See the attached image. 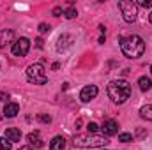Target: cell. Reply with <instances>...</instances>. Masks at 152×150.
<instances>
[{
	"label": "cell",
	"mask_w": 152,
	"mask_h": 150,
	"mask_svg": "<svg viewBox=\"0 0 152 150\" xmlns=\"http://www.w3.org/2000/svg\"><path fill=\"white\" fill-rule=\"evenodd\" d=\"M120 50L127 58H140L145 53V42L140 36L120 37Z\"/></svg>",
	"instance_id": "1"
},
{
	"label": "cell",
	"mask_w": 152,
	"mask_h": 150,
	"mask_svg": "<svg viewBox=\"0 0 152 150\" xmlns=\"http://www.w3.org/2000/svg\"><path fill=\"white\" fill-rule=\"evenodd\" d=\"M108 95H110V99L117 103V104H122V103H126L127 99H129V95H131V85L126 81V79H113V81H110V85H108Z\"/></svg>",
	"instance_id": "2"
},
{
	"label": "cell",
	"mask_w": 152,
	"mask_h": 150,
	"mask_svg": "<svg viewBox=\"0 0 152 150\" xmlns=\"http://www.w3.org/2000/svg\"><path fill=\"white\" fill-rule=\"evenodd\" d=\"M75 143L76 147H81V149H96V147H104L110 143V140L103 134H78L75 136Z\"/></svg>",
	"instance_id": "3"
},
{
	"label": "cell",
	"mask_w": 152,
	"mask_h": 150,
	"mask_svg": "<svg viewBox=\"0 0 152 150\" xmlns=\"http://www.w3.org/2000/svg\"><path fill=\"white\" fill-rule=\"evenodd\" d=\"M27 79L34 85H44L48 81V76L44 74V66L42 64H32L27 69Z\"/></svg>",
	"instance_id": "4"
},
{
	"label": "cell",
	"mask_w": 152,
	"mask_h": 150,
	"mask_svg": "<svg viewBox=\"0 0 152 150\" xmlns=\"http://www.w3.org/2000/svg\"><path fill=\"white\" fill-rule=\"evenodd\" d=\"M118 9L122 11L124 21H127V23L136 21V18H138V7H136L134 2H131V0H120L118 2Z\"/></svg>",
	"instance_id": "5"
},
{
	"label": "cell",
	"mask_w": 152,
	"mask_h": 150,
	"mask_svg": "<svg viewBox=\"0 0 152 150\" xmlns=\"http://www.w3.org/2000/svg\"><path fill=\"white\" fill-rule=\"evenodd\" d=\"M28 50H30V41L27 37H20L18 41H14L12 48H11V51H12L14 57H25L28 53Z\"/></svg>",
	"instance_id": "6"
},
{
	"label": "cell",
	"mask_w": 152,
	"mask_h": 150,
	"mask_svg": "<svg viewBox=\"0 0 152 150\" xmlns=\"http://www.w3.org/2000/svg\"><path fill=\"white\" fill-rule=\"evenodd\" d=\"M96 95H97V87H96V85H87V87H83L81 92H80V99H81L83 103H88V101L96 99Z\"/></svg>",
	"instance_id": "7"
},
{
	"label": "cell",
	"mask_w": 152,
	"mask_h": 150,
	"mask_svg": "<svg viewBox=\"0 0 152 150\" xmlns=\"http://www.w3.org/2000/svg\"><path fill=\"white\" fill-rule=\"evenodd\" d=\"M103 134L108 138V136H113L118 133V124L115 122V120H104V124H103Z\"/></svg>",
	"instance_id": "8"
},
{
	"label": "cell",
	"mask_w": 152,
	"mask_h": 150,
	"mask_svg": "<svg viewBox=\"0 0 152 150\" xmlns=\"http://www.w3.org/2000/svg\"><path fill=\"white\" fill-rule=\"evenodd\" d=\"M14 41V32L11 28H5V30H0V48H5L9 42Z\"/></svg>",
	"instance_id": "9"
},
{
	"label": "cell",
	"mask_w": 152,
	"mask_h": 150,
	"mask_svg": "<svg viewBox=\"0 0 152 150\" xmlns=\"http://www.w3.org/2000/svg\"><path fill=\"white\" fill-rule=\"evenodd\" d=\"M27 140H28L30 147H34V149H41V147L44 145V141H42V138H41L39 131H34V133H30V134L27 136Z\"/></svg>",
	"instance_id": "10"
},
{
	"label": "cell",
	"mask_w": 152,
	"mask_h": 150,
	"mask_svg": "<svg viewBox=\"0 0 152 150\" xmlns=\"http://www.w3.org/2000/svg\"><path fill=\"white\" fill-rule=\"evenodd\" d=\"M18 113H20V106H18L16 103H5V106H4V115H5V117L12 118V117H16Z\"/></svg>",
	"instance_id": "11"
},
{
	"label": "cell",
	"mask_w": 152,
	"mask_h": 150,
	"mask_svg": "<svg viewBox=\"0 0 152 150\" xmlns=\"http://www.w3.org/2000/svg\"><path fill=\"white\" fill-rule=\"evenodd\" d=\"M5 140H9L11 143L12 141H20L21 140V131L20 129H14V127L5 129Z\"/></svg>",
	"instance_id": "12"
},
{
	"label": "cell",
	"mask_w": 152,
	"mask_h": 150,
	"mask_svg": "<svg viewBox=\"0 0 152 150\" xmlns=\"http://www.w3.org/2000/svg\"><path fill=\"white\" fill-rule=\"evenodd\" d=\"M64 147H66V140L62 136H55L50 143V150H64Z\"/></svg>",
	"instance_id": "13"
},
{
	"label": "cell",
	"mask_w": 152,
	"mask_h": 150,
	"mask_svg": "<svg viewBox=\"0 0 152 150\" xmlns=\"http://www.w3.org/2000/svg\"><path fill=\"white\" fill-rule=\"evenodd\" d=\"M138 85H140V90L142 92H147V90L152 88V81H151V78H147V76H142L138 79Z\"/></svg>",
	"instance_id": "14"
},
{
	"label": "cell",
	"mask_w": 152,
	"mask_h": 150,
	"mask_svg": "<svg viewBox=\"0 0 152 150\" xmlns=\"http://www.w3.org/2000/svg\"><path fill=\"white\" fill-rule=\"evenodd\" d=\"M140 115H142V118H145V120H151V122H152V104L143 106V108L140 110Z\"/></svg>",
	"instance_id": "15"
},
{
	"label": "cell",
	"mask_w": 152,
	"mask_h": 150,
	"mask_svg": "<svg viewBox=\"0 0 152 150\" xmlns=\"http://www.w3.org/2000/svg\"><path fill=\"white\" fill-rule=\"evenodd\" d=\"M118 141H122V143H129V141H133V134H129V133H122V134H118Z\"/></svg>",
	"instance_id": "16"
},
{
	"label": "cell",
	"mask_w": 152,
	"mask_h": 150,
	"mask_svg": "<svg viewBox=\"0 0 152 150\" xmlns=\"http://www.w3.org/2000/svg\"><path fill=\"white\" fill-rule=\"evenodd\" d=\"M64 16H66L67 20H73V18H76V16H78V11H76L75 7H71V9H67V11L64 12Z\"/></svg>",
	"instance_id": "17"
},
{
	"label": "cell",
	"mask_w": 152,
	"mask_h": 150,
	"mask_svg": "<svg viewBox=\"0 0 152 150\" xmlns=\"http://www.w3.org/2000/svg\"><path fill=\"white\" fill-rule=\"evenodd\" d=\"M0 150H11V141L5 138H0Z\"/></svg>",
	"instance_id": "18"
},
{
	"label": "cell",
	"mask_w": 152,
	"mask_h": 150,
	"mask_svg": "<svg viewBox=\"0 0 152 150\" xmlns=\"http://www.w3.org/2000/svg\"><path fill=\"white\" fill-rule=\"evenodd\" d=\"M37 30H39V34H48V32L51 30V27H50V25H46V23H41Z\"/></svg>",
	"instance_id": "19"
},
{
	"label": "cell",
	"mask_w": 152,
	"mask_h": 150,
	"mask_svg": "<svg viewBox=\"0 0 152 150\" xmlns=\"http://www.w3.org/2000/svg\"><path fill=\"white\" fill-rule=\"evenodd\" d=\"M87 129H88V133H92V134H96V133H97V129H99V125H97L96 122H90V124L87 125Z\"/></svg>",
	"instance_id": "20"
},
{
	"label": "cell",
	"mask_w": 152,
	"mask_h": 150,
	"mask_svg": "<svg viewBox=\"0 0 152 150\" xmlns=\"http://www.w3.org/2000/svg\"><path fill=\"white\" fill-rule=\"evenodd\" d=\"M39 122H44V124H50L51 122V117L50 115H44V113H41V115H37Z\"/></svg>",
	"instance_id": "21"
},
{
	"label": "cell",
	"mask_w": 152,
	"mask_h": 150,
	"mask_svg": "<svg viewBox=\"0 0 152 150\" xmlns=\"http://www.w3.org/2000/svg\"><path fill=\"white\" fill-rule=\"evenodd\" d=\"M138 5H142V7H152V0H140Z\"/></svg>",
	"instance_id": "22"
},
{
	"label": "cell",
	"mask_w": 152,
	"mask_h": 150,
	"mask_svg": "<svg viewBox=\"0 0 152 150\" xmlns=\"http://www.w3.org/2000/svg\"><path fill=\"white\" fill-rule=\"evenodd\" d=\"M60 14H64L62 9H60V7H55V9H53V16H60Z\"/></svg>",
	"instance_id": "23"
},
{
	"label": "cell",
	"mask_w": 152,
	"mask_h": 150,
	"mask_svg": "<svg viewBox=\"0 0 152 150\" xmlns=\"http://www.w3.org/2000/svg\"><path fill=\"white\" fill-rule=\"evenodd\" d=\"M36 46H37V48H42V46H44V42H42V39L41 37L36 39Z\"/></svg>",
	"instance_id": "24"
},
{
	"label": "cell",
	"mask_w": 152,
	"mask_h": 150,
	"mask_svg": "<svg viewBox=\"0 0 152 150\" xmlns=\"http://www.w3.org/2000/svg\"><path fill=\"white\" fill-rule=\"evenodd\" d=\"M7 97H9V95H7V94H5V92H0V101H5V99H7Z\"/></svg>",
	"instance_id": "25"
},
{
	"label": "cell",
	"mask_w": 152,
	"mask_h": 150,
	"mask_svg": "<svg viewBox=\"0 0 152 150\" xmlns=\"http://www.w3.org/2000/svg\"><path fill=\"white\" fill-rule=\"evenodd\" d=\"M18 150H32V147H20Z\"/></svg>",
	"instance_id": "26"
},
{
	"label": "cell",
	"mask_w": 152,
	"mask_h": 150,
	"mask_svg": "<svg viewBox=\"0 0 152 150\" xmlns=\"http://www.w3.org/2000/svg\"><path fill=\"white\" fill-rule=\"evenodd\" d=\"M149 21H151V23H152V12H151V16H149Z\"/></svg>",
	"instance_id": "27"
},
{
	"label": "cell",
	"mask_w": 152,
	"mask_h": 150,
	"mask_svg": "<svg viewBox=\"0 0 152 150\" xmlns=\"http://www.w3.org/2000/svg\"><path fill=\"white\" fill-rule=\"evenodd\" d=\"M151 73H152V66H151Z\"/></svg>",
	"instance_id": "28"
},
{
	"label": "cell",
	"mask_w": 152,
	"mask_h": 150,
	"mask_svg": "<svg viewBox=\"0 0 152 150\" xmlns=\"http://www.w3.org/2000/svg\"><path fill=\"white\" fill-rule=\"evenodd\" d=\"M0 120H2V115H0Z\"/></svg>",
	"instance_id": "29"
}]
</instances>
